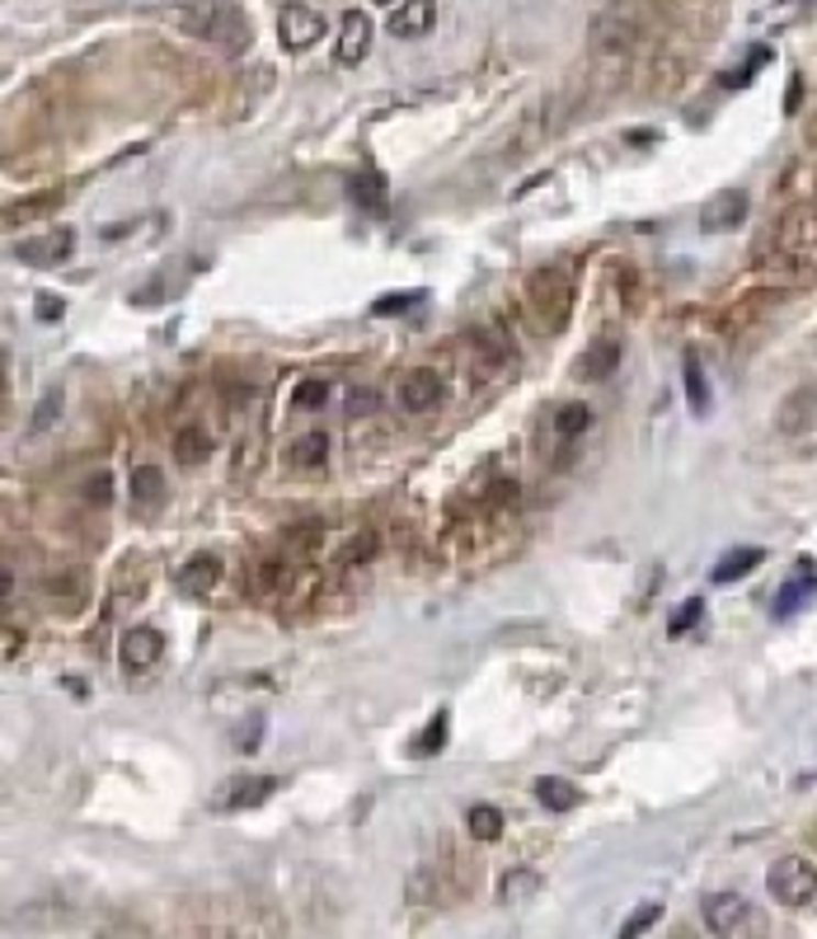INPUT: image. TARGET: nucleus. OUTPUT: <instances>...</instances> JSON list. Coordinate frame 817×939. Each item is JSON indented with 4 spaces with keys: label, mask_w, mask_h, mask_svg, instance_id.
I'll return each instance as SVG.
<instances>
[{
    "label": "nucleus",
    "mask_w": 817,
    "mask_h": 939,
    "mask_svg": "<svg viewBox=\"0 0 817 939\" xmlns=\"http://www.w3.org/2000/svg\"><path fill=\"white\" fill-rule=\"evenodd\" d=\"M174 20H179V29L188 33V38L212 43L221 52H231V57H240V52L250 47V38H254L245 10H240L235 0H188Z\"/></svg>",
    "instance_id": "f257e3e1"
},
{
    "label": "nucleus",
    "mask_w": 817,
    "mask_h": 939,
    "mask_svg": "<svg viewBox=\"0 0 817 939\" xmlns=\"http://www.w3.org/2000/svg\"><path fill=\"white\" fill-rule=\"evenodd\" d=\"M527 306L536 324L545 329V334H560L568 324V310H573V283L564 268H536L531 283H527Z\"/></svg>",
    "instance_id": "f03ea898"
},
{
    "label": "nucleus",
    "mask_w": 817,
    "mask_h": 939,
    "mask_svg": "<svg viewBox=\"0 0 817 939\" xmlns=\"http://www.w3.org/2000/svg\"><path fill=\"white\" fill-rule=\"evenodd\" d=\"M766 888L771 897L780 902V907H808V902L817 897V864L808 855H780L771 869H766Z\"/></svg>",
    "instance_id": "7ed1b4c3"
},
{
    "label": "nucleus",
    "mask_w": 817,
    "mask_h": 939,
    "mask_svg": "<svg viewBox=\"0 0 817 939\" xmlns=\"http://www.w3.org/2000/svg\"><path fill=\"white\" fill-rule=\"evenodd\" d=\"M221 573H225L221 554L198 550L194 560H184V564H179V573H174V593L188 597V601H202V597H212L217 587H221Z\"/></svg>",
    "instance_id": "20e7f679"
},
{
    "label": "nucleus",
    "mask_w": 817,
    "mask_h": 939,
    "mask_svg": "<svg viewBox=\"0 0 817 939\" xmlns=\"http://www.w3.org/2000/svg\"><path fill=\"white\" fill-rule=\"evenodd\" d=\"M38 593H43V601L52 606V611L76 616L85 606V597H90V573L85 568H52V573H43Z\"/></svg>",
    "instance_id": "39448f33"
},
{
    "label": "nucleus",
    "mask_w": 817,
    "mask_h": 939,
    "mask_svg": "<svg viewBox=\"0 0 817 939\" xmlns=\"http://www.w3.org/2000/svg\"><path fill=\"white\" fill-rule=\"evenodd\" d=\"M71 250H76V231L71 225H57V231H43V235H24L14 245V258L29 268H57L62 258H71Z\"/></svg>",
    "instance_id": "423d86ee"
},
{
    "label": "nucleus",
    "mask_w": 817,
    "mask_h": 939,
    "mask_svg": "<svg viewBox=\"0 0 817 939\" xmlns=\"http://www.w3.org/2000/svg\"><path fill=\"white\" fill-rule=\"evenodd\" d=\"M700 916H705L709 935L728 939V935H738L747 920H752V902H747L742 893H709V897L700 902Z\"/></svg>",
    "instance_id": "0eeeda50"
},
{
    "label": "nucleus",
    "mask_w": 817,
    "mask_h": 939,
    "mask_svg": "<svg viewBox=\"0 0 817 939\" xmlns=\"http://www.w3.org/2000/svg\"><path fill=\"white\" fill-rule=\"evenodd\" d=\"M161 653H165V634L151 630V625H136V630H128L123 643H118V663H123L128 676L151 672L155 663H161Z\"/></svg>",
    "instance_id": "6e6552de"
},
{
    "label": "nucleus",
    "mask_w": 817,
    "mask_h": 939,
    "mask_svg": "<svg viewBox=\"0 0 817 939\" xmlns=\"http://www.w3.org/2000/svg\"><path fill=\"white\" fill-rule=\"evenodd\" d=\"M277 38H283L287 52H306L324 38V14L310 5H287L277 14Z\"/></svg>",
    "instance_id": "1a4fd4ad"
},
{
    "label": "nucleus",
    "mask_w": 817,
    "mask_h": 939,
    "mask_svg": "<svg viewBox=\"0 0 817 939\" xmlns=\"http://www.w3.org/2000/svg\"><path fill=\"white\" fill-rule=\"evenodd\" d=\"M277 785H283L277 775H240V780H231V785H221V789H217L212 808H221V813L258 808L264 798H273V794H277Z\"/></svg>",
    "instance_id": "9d476101"
},
{
    "label": "nucleus",
    "mask_w": 817,
    "mask_h": 939,
    "mask_svg": "<svg viewBox=\"0 0 817 939\" xmlns=\"http://www.w3.org/2000/svg\"><path fill=\"white\" fill-rule=\"evenodd\" d=\"M775 428L785 432V438H808V432H817V390L798 386V390H790L785 399H780Z\"/></svg>",
    "instance_id": "9b49d317"
},
{
    "label": "nucleus",
    "mask_w": 817,
    "mask_h": 939,
    "mask_svg": "<svg viewBox=\"0 0 817 939\" xmlns=\"http://www.w3.org/2000/svg\"><path fill=\"white\" fill-rule=\"evenodd\" d=\"M442 405V376L438 367H413L399 376V409H409V413H428V409H438Z\"/></svg>",
    "instance_id": "f8f14e48"
},
{
    "label": "nucleus",
    "mask_w": 817,
    "mask_h": 939,
    "mask_svg": "<svg viewBox=\"0 0 817 939\" xmlns=\"http://www.w3.org/2000/svg\"><path fill=\"white\" fill-rule=\"evenodd\" d=\"M742 221H747V194L742 188H724V194H715L700 207V231H709V235L733 231V225H742Z\"/></svg>",
    "instance_id": "ddd939ff"
},
{
    "label": "nucleus",
    "mask_w": 817,
    "mask_h": 939,
    "mask_svg": "<svg viewBox=\"0 0 817 939\" xmlns=\"http://www.w3.org/2000/svg\"><path fill=\"white\" fill-rule=\"evenodd\" d=\"M372 33H376V29H372L367 14H362V10H347L343 24H339V47H334L339 62H343V66H357V62L372 52Z\"/></svg>",
    "instance_id": "4468645a"
},
{
    "label": "nucleus",
    "mask_w": 817,
    "mask_h": 939,
    "mask_svg": "<svg viewBox=\"0 0 817 939\" xmlns=\"http://www.w3.org/2000/svg\"><path fill=\"white\" fill-rule=\"evenodd\" d=\"M438 20V0H399V10H390V33L395 38H423Z\"/></svg>",
    "instance_id": "2eb2a0df"
},
{
    "label": "nucleus",
    "mask_w": 817,
    "mask_h": 939,
    "mask_svg": "<svg viewBox=\"0 0 817 939\" xmlns=\"http://www.w3.org/2000/svg\"><path fill=\"white\" fill-rule=\"evenodd\" d=\"M169 446H174V461L179 465H202L207 456H212V432H207L202 423H179Z\"/></svg>",
    "instance_id": "dca6fc26"
},
{
    "label": "nucleus",
    "mask_w": 817,
    "mask_h": 939,
    "mask_svg": "<svg viewBox=\"0 0 817 939\" xmlns=\"http://www.w3.org/2000/svg\"><path fill=\"white\" fill-rule=\"evenodd\" d=\"M132 502L142 512H161L165 508V470L161 465H136L132 470Z\"/></svg>",
    "instance_id": "f3484780"
},
{
    "label": "nucleus",
    "mask_w": 817,
    "mask_h": 939,
    "mask_svg": "<svg viewBox=\"0 0 817 939\" xmlns=\"http://www.w3.org/2000/svg\"><path fill=\"white\" fill-rule=\"evenodd\" d=\"M761 560H766V550H761V545H738V550H728L724 560L715 564V583H719V587L738 583V578H747L752 568H761Z\"/></svg>",
    "instance_id": "a211bd4d"
},
{
    "label": "nucleus",
    "mask_w": 817,
    "mask_h": 939,
    "mask_svg": "<svg viewBox=\"0 0 817 939\" xmlns=\"http://www.w3.org/2000/svg\"><path fill=\"white\" fill-rule=\"evenodd\" d=\"M813 593H817V573L804 564V568H798L794 578H785V587H780V593H775V616H780V620H785V616H794L798 606H804Z\"/></svg>",
    "instance_id": "6ab92c4d"
},
{
    "label": "nucleus",
    "mask_w": 817,
    "mask_h": 939,
    "mask_svg": "<svg viewBox=\"0 0 817 939\" xmlns=\"http://www.w3.org/2000/svg\"><path fill=\"white\" fill-rule=\"evenodd\" d=\"M536 798L550 808V813H568V808H578V785L573 780H564V775H541L536 780Z\"/></svg>",
    "instance_id": "aec40b11"
},
{
    "label": "nucleus",
    "mask_w": 817,
    "mask_h": 939,
    "mask_svg": "<svg viewBox=\"0 0 817 939\" xmlns=\"http://www.w3.org/2000/svg\"><path fill=\"white\" fill-rule=\"evenodd\" d=\"M347 194H353L357 207H367V212H386V179H380L376 169H362L353 174V184H347Z\"/></svg>",
    "instance_id": "412c9836"
},
{
    "label": "nucleus",
    "mask_w": 817,
    "mask_h": 939,
    "mask_svg": "<svg viewBox=\"0 0 817 939\" xmlns=\"http://www.w3.org/2000/svg\"><path fill=\"white\" fill-rule=\"evenodd\" d=\"M536 888H541V874H536V869H508V874L498 879V902L503 907H517V902H527Z\"/></svg>",
    "instance_id": "4be33fe9"
},
{
    "label": "nucleus",
    "mask_w": 817,
    "mask_h": 939,
    "mask_svg": "<svg viewBox=\"0 0 817 939\" xmlns=\"http://www.w3.org/2000/svg\"><path fill=\"white\" fill-rule=\"evenodd\" d=\"M62 202H66V198L57 194V188H47V194H33L29 202H10V207H5V225L14 231L20 221H38V217H47L52 207H62Z\"/></svg>",
    "instance_id": "5701e85b"
},
{
    "label": "nucleus",
    "mask_w": 817,
    "mask_h": 939,
    "mask_svg": "<svg viewBox=\"0 0 817 939\" xmlns=\"http://www.w3.org/2000/svg\"><path fill=\"white\" fill-rule=\"evenodd\" d=\"M616 367H620V343H611V339L597 343V347H587V357L578 362V372H583L587 380H606Z\"/></svg>",
    "instance_id": "b1692460"
},
{
    "label": "nucleus",
    "mask_w": 817,
    "mask_h": 939,
    "mask_svg": "<svg viewBox=\"0 0 817 939\" xmlns=\"http://www.w3.org/2000/svg\"><path fill=\"white\" fill-rule=\"evenodd\" d=\"M287 456L297 461L301 470H320V465L329 461V438H324L320 428H316V432H301V438L291 442V451H287Z\"/></svg>",
    "instance_id": "393cba45"
},
{
    "label": "nucleus",
    "mask_w": 817,
    "mask_h": 939,
    "mask_svg": "<svg viewBox=\"0 0 817 939\" xmlns=\"http://www.w3.org/2000/svg\"><path fill=\"white\" fill-rule=\"evenodd\" d=\"M686 405H691V413L700 419V413H709V380H705V372H700V357L695 353H686Z\"/></svg>",
    "instance_id": "a878e982"
},
{
    "label": "nucleus",
    "mask_w": 817,
    "mask_h": 939,
    "mask_svg": "<svg viewBox=\"0 0 817 939\" xmlns=\"http://www.w3.org/2000/svg\"><path fill=\"white\" fill-rule=\"evenodd\" d=\"M62 409H66V390L62 386H52V390H43V399L33 405V419H29V428L33 432H52L62 423Z\"/></svg>",
    "instance_id": "bb28decb"
},
{
    "label": "nucleus",
    "mask_w": 817,
    "mask_h": 939,
    "mask_svg": "<svg viewBox=\"0 0 817 939\" xmlns=\"http://www.w3.org/2000/svg\"><path fill=\"white\" fill-rule=\"evenodd\" d=\"M587 428H593V409H587L583 399H568V405L554 409V432H560V438H578Z\"/></svg>",
    "instance_id": "cd10ccee"
},
{
    "label": "nucleus",
    "mask_w": 817,
    "mask_h": 939,
    "mask_svg": "<svg viewBox=\"0 0 817 939\" xmlns=\"http://www.w3.org/2000/svg\"><path fill=\"white\" fill-rule=\"evenodd\" d=\"M465 827H471L475 841H498L503 837V813L494 804H475L471 813H465Z\"/></svg>",
    "instance_id": "c85d7f7f"
},
{
    "label": "nucleus",
    "mask_w": 817,
    "mask_h": 939,
    "mask_svg": "<svg viewBox=\"0 0 817 939\" xmlns=\"http://www.w3.org/2000/svg\"><path fill=\"white\" fill-rule=\"evenodd\" d=\"M658 920H663V907H658V902H644V907H634L630 916H625V926L616 930V939H644Z\"/></svg>",
    "instance_id": "c756f323"
},
{
    "label": "nucleus",
    "mask_w": 817,
    "mask_h": 939,
    "mask_svg": "<svg viewBox=\"0 0 817 939\" xmlns=\"http://www.w3.org/2000/svg\"><path fill=\"white\" fill-rule=\"evenodd\" d=\"M428 301V291H386V297H376L372 301V316H405V310H413V306H423Z\"/></svg>",
    "instance_id": "7c9ffc66"
},
{
    "label": "nucleus",
    "mask_w": 817,
    "mask_h": 939,
    "mask_svg": "<svg viewBox=\"0 0 817 939\" xmlns=\"http://www.w3.org/2000/svg\"><path fill=\"white\" fill-rule=\"evenodd\" d=\"M324 399H329V380H301L291 390V409H320Z\"/></svg>",
    "instance_id": "2f4dec72"
},
{
    "label": "nucleus",
    "mask_w": 817,
    "mask_h": 939,
    "mask_svg": "<svg viewBox=\"0 0 817 939\" xmlns=\"http://www.w3.org/2000/svg\"><path fill=\"white\" fill-rule=\"evenodd\" d=\"M700 616H705V601H700V597L682 601V606H676V616L667 620V634H672V639H676V634H686V630H691V625L700 620Z\"/></svg>",
    "instance_id": "473e14b6"
},
{
    "label": "nucleus",
    "mask_w": 817,
    "mask_h": 939,
    "mask_svg": "<svg viewBox=\"0 0 817 939\" xmlns=\"http://www.w3.org/2000/svg\"><path fill=\"white\" fill-rule=\"evenodd\" d=\"M446 715H438V719H428V728H423V738H419V752L423 756H432V752H442L446 747Z\"/></svg>",
    "instance_id": "72a5a7b5"
},
{
    "label": "nucleus",
    "mask_w": 817,
    "mask_h": 939,
    "mask_svg": "<svg viewBox=\"0 0 817 939\" xmlns=\"http://www.w3.org/2000/svg\"><path fill=\"white\" fill-rule=\"evenodd\" d=\"M33 306H38V320H43V324H57V320L66 316V301L57 297V291H38V297H33Z\"/></svg>",
    "instance_id": "f704fd0d"
},
{
    "label": "nucleus",
    "mask_w": 817,
    "mask_h": 939,
    "mask_svg": "<svg viewBox=\"0 0 817 939\" xmlns=\"http://www.w3.org/2000/svg\"><path fill=\"white\" fill-rule=\"evenodd\" d=\"M85 502H95V508H109V502H113V479H109V475H95L90 484H85Z\"/></svg>",
    "instance_id": "c9c22d12"
},
{
    "label": "nucleus",
    "mask_w": 817,
    "mask_h": 939,
    "mask_svg": "<svg viewBox=\"0 0 817 939\" xmlns=\"http://www.w3.org/2000/svg\"><path fill=\"white\" fill-rule=\"evenodd\" d=\"M372 550H376V535H367V541H353V545L343 550V560H347V564H353V560H367Z\"/></svg>",
    "instance_id": "e433bc0d"
},
{
    "label": "nucleus",
    "mask_w": 817,
    "mask_h": 939,
    "mask_svg": "<svg viewBox=\"0 0 817 939\" xmlns=\"http://www.w3.org/2000/svg\"><path fill=\"white\" fill-rule=\"evenodd\" d=\"M362 409H376V395L372 390H353V395H347V413H362Z\"/></svg>",
    "instance_id": "4c0bfd02"
},
{
    "label": "nucleus",
    "mask_w": 817,
    "mask_h": 939,
    "mask_svg": "<svg viewBox=\"0 0 817 939\" xmlns=\"http://www.w3.org/2000/svg\"><path fill=\"white\" fill-rule=\"evenodd\" d=\"M20 630H14V625H5V663H14V658H20Z\"/></svg>",
    "instance_id": "58836bf2"
}]
</instances>
